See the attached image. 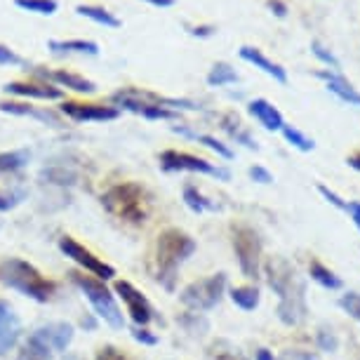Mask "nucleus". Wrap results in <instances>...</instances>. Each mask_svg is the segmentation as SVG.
Returning <instances> with one entry per match:
<instances>
[{"mask_svg": "<svg viewBox=\"0 0 360 360\" xmlns=\"http://www.w3.org/2000/svg\"><path fill=\"white\" fill-rule=\"evenodd\" d=\"M309 276H311V281H316L325 290H342L344 288L342 278H339L335 271L328 269L325 264H321L318 259H311V264H309Z\"/></svg>", "mask_w": 360, "mask_h": 360, "instance_id": "a878e982", "label": "nucleus"}, {"mask_svg": "<svg viewBox=\"0 0 360 360\" xmlns=\"http://www.w3.org/2000/svg\"><path fill=\"white\" fill-rule=\"evenodd\" d=\"M43 176H47L52 184H73V181H76V174L69 172V169H64V167L43 169Z\"/></svg>", "mask_w": 360, "mask_h": 360, "instance_id": "4c0bfd02", "label": "nucleus"}, {"mask_svg": "<svg viewBox=\"0 0 360 360\" xmlns=\"http://www.w3.org/2000/svg\"><path fill=\"white\" fill-rule=\"evenodd\" d=\"M0 111L10 113V115H22V118H36L40 123L52 125V127H62V118L50 108H38L29 104V101H0Z\"/></svg>", "mask_w": 360, "mask_h": 360, "instance_id": "a211bd4d", "label": "nucleus"}, {"mask_svg": "<svg viewBox=\"0 0 360 360\" xmlns=\"http://www.w3.org/2000/svg\"><path fill=\"white\" fill-rule=\"evenodd\" d=\"M101 207L123 224L141 226L151 217L153 198L139 181H118L101 193Z\"/></svg>", "mask_w": 360, "mask_h": 360, "instance_id": "7ed1b4c3", "label": "nucleus"}, {"mask_svg": "<svg viewBox=\"0 0 360 360\" xmlns=\"http://www.w3.org/2000/svg\"><path fill=\"white\" fill-rule=\"evenodd\" d=\"M15 5L24 12H33V15L50 17L59 10L57 0H15Z\"/></svg>", "mask_w": 360, "mask_h": 360, "instance_id": "473e14b6", "label": "nucleus"}, {"mask_svg": "<svg viewBox=\"0 0 360 360\" xmlns=\"http://www.w3.org/2000/svg\"><path fill=\"white\" fill-rule=\"evenodd\" d=\"M0 283L38 304L52 302L57 295V283L40 274L31 262L19 259V257H8L0 262Z\"/></svg>", "mask_w": 360, "mask_h": 360, "instance_id": "20e7f679", "label": "nucleus"}, {"mask_svg": "<svg viewBox=\"0 0 360 360\" xmlns=\"http://www.w3.org/2000/svg\"><path fill=\"white\" fill-rule=\"evenodd\" d=\"M318 193H321L323 198L328 200L332 207H337V210H346V202H349V200H344L342 195L335 193V191H332V188H328L325 184H318Z\"/></svg>", "mask_w": 360, "mask_h": 360, "instance_id": "ea45409f", "label": "nucleus"}, {"mask_svg": "<svg viewBox=\"0 0 360 360\" xmlns=\"http://www.w3.org/2000/svg\"><path fill=\"white\" fill-rule=\"evenodd\" d=\"M3 92L19 99H40V101H57L64 97V92L50 83H5Z\"/></svg>", "mask_w": 360, "mask_h": 360, "instance_id": "dca6fc26", "label": "nucleus"}, {"mask_svg": "<svg viewBox=\"0 0 360 360\" xmlns=\"http://www.w3.org/2000/svg\"><path fill=\"white\" fill-rule=\"evenodd\" d=\"M113 106L123 108V111L139 113L146 106H162V108H172V111H200V104H195L191 99H176V97H162L158 92L151 90H139V87H123V90L111 94Z\"/></svg>", "mask_w": 360, "mask_h": 360, "instance_id": "0eeeda50", "label": "nucleus"}, {"mask_svg": "<svg viewBox=\"0 0 360 360\" xmlns=\"http://www.w3.org/2000/svg\"><path fill=\"white\" fill-rule=\"evenodd\" d=\"M353 224H356V229L360 231V221H353Z\"/></svg>", "mask_w": 360, "mask_h": 360, "instance_id": "6e6d98bb", "label": "nucleus"}, {"mask_svg": "<svg viewBox=\"0 0 360 360\" xmlns=\"http://www.w3.org/2000/svg\"><path fill=\"white\" fill-rule=\"evenodd\" d=\"M278 360H318V358L311 356V353H304V351H290V353H283Z\"/></svg>", "mask_w": 360, "mask_h": 360, "instance_id": "49530a36", "label": "nucleus"}, {"mask_svg": "<svg viewBox=\"0 0 360 360\" xmlns=\"http://www.w3.org/2000/svg\"><path fill=\"white\" fill-rule=\"evenodd\" d=\"M311 52L316 54V59H321V62L328 66L330 71H335V73H342V62H339V59L335 57V54H332L328 47H325L321 40H314V43H311Z\"/></svg>", "mask_w": 360, "mask_h": 360, "instance_id": "72a5a7b5", "label": "nucleus"}, {"mask_svg": "<svg viewBox=\"0 0 360 360\" xmlns=\"http://www.w3.org/2000/svg\"><path fill=\"white\" fill-rule=\"evenodd\" d=\"M264 276L266 285L278 295V321L288 328H297L307 321V283L297 269L283 257H271L264 264Z\"/></svg>", "mask_w": 360, "mask_h": 360, "instance_id": "f257e3e1", "label": "nucleus"}, {"mask_svg": "<svg viewBox=\"0 0 360 360\" xmlns=\"http://www.w3.org/2000/svg\"><path fill=\"white\" fill-rule=\"evenodd\" d=\"M47 50H52L54 54H87V57H97L99 45L94 40L85 38H73V40H50Z\"/></svg>", "mask_w": 360, "mask_h": 360, "instance_id": "412c9836", "label": "nucleus"}, {"mask_svg": "<svg viewBox=\"0 0 360 360\" xmlns=\"http://www.w3.org/2000/svg\"><path fill=\"white\" fill-rule=\"evenodd\" d=\"M248 174H250V179L257 181V184H274V174H271L264 165H252L248 169Z\"/></svg>", "mask_w": 360, "mask_h": 360, "instance_id": "79ce46f5", "label": "nucleus"}, {"mask_svg": "<svg viewBox=\"0 0 360 360\" xmlns=\"http://www.w3.org/2000/svg\"><path fill=\"white\" fill-rule=\"evenodd\" d=\"M184 202H186V207L191 210V212L195 214H202V212H217L219 210V205H217L214 200H210L205 198L198 188L191 186V184H186L184 186Z\"/></svg>", "mask_w": 360, "mask_h": 360, "instance_id": "cd10ccee", "label": "nucleus"}, {"mask_svg": "<svg viewBox=\"0 0 360 360\" xmlns=\"http://www.w3.org/2000/svg\"><path fill=\"white\" fill-rule=\"evenodd\" d=\"M195 252V240L186 231L169 226L158 233L155 240V255H153V274L160 288L167 292H174L176 278H179V269L188 257Z\"/></svg>", "mask_w": 360, "mask_h": 360, "instance_id": "f03ea898", "label": "nucleus"}, {"mask_svg": "<svg viewBox=\"0 0 360 360\" xmlns=\"http://www.w3.org/2000/svg\"><path fill=\"white\" fill-rule=\"evenodd\" d=\"M80 325H83V328H87V330H94V328H97V323H94L90 316L83 318V321H80Z\"/></svg>", "mask_w": 360, "mask_h": 360, "instance_id": "864d4df0", "label": "nucleus"}, {"mask_svg": "<svg viewBox=\"0 0 360 360\" xmlns=\"http://www.w3.org/2000/svg\"><path fill=\"white\" fill-rule=\"evenodd\" d=\"M316 78L325 80V85H328V90L339 97L342 101H346L349 106H358L360 108V92L353 87L349 80H346L342 73H335V71H316Z\"/></svg>", "mask_w": 360, "mask_h": 360, "instance_id": "aec40b11", "label": "nucleus"}, {"mask_svg": "<svg viewBox=\"0 0 360 360\" xmlns=\"http://www.w3.org/2000/svg\"><path fill=\"white\" fill-rule=\"evenodd\" d=\"M212 360H245V358H243V353L233 349L229 342H217L212 346Z\"/></svg>", "mask_w": 360, "mask_h": 360, "instance_id": "e433bc0d", "label": "nucleus"}, {"mask_svg": "<svg viewBox=\"0 0 360 360\" xmlns=\"http://www.w3.org/2000/svg\"><path fill=\"white\" fill-rule=\"evenodd\" d=\"M0 66H22V69L29 71V64H26L24 57H19L15 50H10L8 45H0Z\"/></svg>", "mask_w": 360, "mask_h": 360, "instance_id": "58836bf2", "label": "nucleus"}, {"mask_svg": "<svg viewBox=\"0 0 360 360\" xmlns=\"http://www.w3.org/2000/svg\"><path fill=\"white\" fill-rule=\"evenodd\" d=\"M176 323H179L181 328H184L188 335H193V337H202L210 330L207 318L202 314H195V311H186V314H181L179 318H176Z\"/></svg>", "mask_w": 360, "mask_h": 360, "instance_id": "7c9ffc66", "label": "nucleus"}, {"mask_svg": "<svg viewBox=\"0 0 360 360\" xmlns=\"http://www.w3.org/2000/svg\"><path fill=\"white\" fill-rule=\"evenodd\" d=\"M229 297H231V302L243 311H255L262 302V295L257 285H238V288H231Z\"/></svg>", "mask_w": 360, "mask_h": 360, "instance_id": "b1692460", "label": "nucleus"}, {"mask_svg": "<svg viewBox=\"0 0 360 360\" xmlns=\"http://www.w3.org/2000/svg\"><path fill=\"white\" fill-rule=\"evenodd\" d=\"M339 307H342L344 314H349L353 321L360 323V295L358 292H346V295L339 297Z\"/></svg>", "mask_w": 360, "mask_h": 360, "instance_id": "f704fd0d", "label": "nucleus"}, {"mask_svg": "<svg viewBox=\"0 0 360 360\" xmlns=\"http://www.w3.org/2000/svg\"><path fill=\"white\" fill-rule=\"evenodd\" d=\"M221 127H224V132L229 134L231 139H236V144H243L245 148H250V151H257V141L250 137V132L243 127V123H240V118H238L236 113H226L221 118Z\"/></svg>", "mask_w": 360, "mask_h": 360, "instance_id": "5701e85b", "label": "nucleus"}, {"mask_svg": "<svg viewBox=\"0 0 360 360\" xmlns=\"http://www.w3.org/2000/svg\"><path fill=\"white\" fill-rule=\"evenodd\" d=\"M36 73L38 78H43L45 83H50L54 87H66V90H73L78 94H94L97 92V85L92 83L90 78L85 76H78V73H71V71H64V69H57V71H45V69H31Z\"/></svg>", "mask_w": 360, "mask_h": 360, "instance_id": "ddd939ff", "label": "nucleus"}, {"mask_svg": "<svg viewBox=\"0 0 360 360\" xmlns=\"http://www.w3.org/2000/svg\"><path fill=\"white\" fill-rule=\"evenodd\" d=\"M214 31H217L214 26H193V29L188 31V33H191V36H195V38H210Z\"/></svg>", "mask_w": 360, "mask_h": 360, "instance_id": "de8ad7c7", "label": "nucleus"}, {"mask_svg": "<svg viewBox=\"0 0 360 360\" xmlns=\"http://www.w3.org/2000/svg\"><path fill=\"white\" fill-rule=\"evenodd\" d=\"M358 360H360V358H358Z\"/></svg>", "mask_w": 360, "mask_h": 360, "instance_id": "4d7b16f0", "label": "nucleus"}, {"mask_svg": "<svg viewBox=\"0 0 360 360\" xmlns=\"http://www.w3.org/2000/svg\"><path fill=\"white\" fill-rule=\"evenodd\" d=\"M22 202V193H12V191H0V212H10Z\"/></svg>", "mask_w": 360, "mask_h": 360, "instance_id": "37998d69", "label": "nucleus"}, {"mask_svg": "<svg viewBox=\"0 0 360 360\" xmlns=\"http://www.w3.org/2000/svg\"><path fill=\"white\" fill-rule=\"evenodd\" d=\"M238 54H240V59L243 62H248V64H252L255 69H259L264 71L266 76H271L276 80V83H281L285 85L288 83V71L283 69L281 64H276L274 59H269L266 54H264L259 47H250V45H243L240 50H238Z\"/></svg>", "mask_w": 360, "mask_h": 360, "instance_id": "f3484780", "label": "nucleus"}, {"mask_svg": "<svg viewBox=\"0 0 360 360\" xmlns=\"http://www.w3.org/2000/svg\"><path fill=\"white\" fill-rule=\"evenodd\" d=\"M36 335L43 339V342L50 346L54 353H66L69 351V346L73 342V337H76V330H73L71 323H47V325H40V328L33 330Z\"/></svg>", "mask_w": 360, "mask_h": 360, "instance_id": "4468645a", "label": "nucleus"}, {"mask_svg": "<svg viewBox=\"0 0 360 360\" xmlns=\"http://www.w3.org/2000/svg\"><path fill=\"white\" fill-rule=\"evenodd\" d=\"M132 339L137 344H141V346H155V344H158V337H155L153 332L146 330V328H134L132 330Z\"/></svg>", "mask_w": 360, "mask_h": 360, "instance_id": "c03bdc74", "label": "nucleus"}, {"mask_svg": "<svg viewBox=\"0 0 360 360\" xmlns=\"http://www.w3.org/2000/svg\"><path fill=\"white\" fill-rule=\"evenodd\" d=\"M15 360H54V351L36 335V332H31V335L24 339V344L19 346Z\"/></svg>", "mask_w": 360, "mask_h": 360, "instance_id": "4be33fe9", "label": "nucleus"}, {"mask_svg": "<svg viewBox=\"0 0 360 360\" xmlns=\"http://www.w3.org/2000/svg\"><path fill=\"white\" fill-rule=\"evenodd\" d=\"M316 344L321 351H328V353H335L339 349V337L332 332V328H321L316 332Z\"/></svg>", "mask_w": 360, "mask_h": 360, "instance_id": "c9c22d12", "label": "nucleus"}, {"mask_svg": "<svg viewBox=\"0 0 360 360\" xmlns=\"http://www.w3.org/2000/svg\"><path fill=\"white\" fill-rule=\"evenodd\" d=\"M255 360H278L276 356H274V351H269V349H259L255 353Z\"/></svg>", "mask_w": 360, "mask_h": 360, "instance_id": "8fccbe9b", "label": "nucleus"}, {"mask_svg": "<svg viewBox=\"0 0 360 360\" xmlns=\"http://www.w3.org/2000/svg\"><path fill=\"white\" fill-rule=\"evenodd\" d=\"M346 162H349V167H353L356 172H360V153H353L346 158Z\"/></svg>", "mask_w": 360, "mask_h": 360, "instance_id": "603ef678", "label": "nucleus"}, {"mask_svg": "<svg viewBox=\"0 0 360 360\" xmlns=\"http://www.w3.org/2000/svg\"><path fill=\"white\" fill-rule=\"evenodd\" d=\"M71 283L83 292L87 302L92 304L94 314L97 318H101L106 325H111L113 330H120L125 325V318H123V311H120L118 302H115V295L111 290L106 288L104 281L94 278L90 274H80V271H71Z\"/></svg>", "mask_w": 360, "mask_h": 360, "instance_id": "39448f33", "label": "nucleus"}, {"mask_svg": "<svg viewBox=\"0 0 360 360\" xmlns=\"http://www.w3.org/2000/svg\"><path fill=\"white\" fill-rule=\"evenodd\" d=\"M283 137H285V141H288L290 146H295L297 151H302V153H309V151H314L316 148V141L311 139V137H307L302 130H297V127H292V125H285L283 127Z\"/></svg>", "mask_w": 360, "mask_h": 360, "instance_id": "2f4dec72", "label": "nucleus"}, {"mask_svg": "<svg viewBox=\"0 0 360 360\" xmlns=\"http://www.w3.org/2000/svg\"><path fill=\"white\" fill-rule=\"evenodd\" d=\"M113 292L123 299L127 314H130V321L137 325V328H146V325L155 318L151 302H148V299L144 297V292L134 288L130 281H115Z\"/></svg>", "mask_w": 360, "mask_h": 360, "instance_id": "9b49d317", "label": "nucleus"}, {"mask_svg": "<svg viewBox=\"0 0 360 360\" xmlns=\"http://www.w3.org/2000/svg\"><path fill=\"white\" fill-rule=\"evenodd\" d=\"M144 3L153 5V8H172L174 0H144Z\"/></svg>", "mask_w": 360, "mask_h": 360, "instance_id": "3c124183", "label": "nucleus"}, {"mask_svg": "<svg viewBox=\"0 0 360 360\" xmlns=\"http://www.w3.org/2000/svg\"><path fill=\"white\" fill-rule=\"evenodd\" d=\"M66 118L76 120V123H106V120H115L120 111L115 106L104 104H83V101H62L59 106Z\"/></svg>", "mask_w": 360, "mask_h": 360, "instance_id": "f8f14e48", "label": "nucleus"}, {"mask_svg": "<svg viewBox=\"0 0 360 360\" xmlns=\"http://www.w3.org/2000/svg\"><path fill=\"white\" fill-rule=\"evenodd\" d=\"M240 80L238 71L233 66H229L226 62H217L207 73V85L210 87H224V85H233Z\"/></svg>", "mask_w": 360, "mask_h": 360, "instance_id": "c756f323", "label": "nucleus"}, {"mask_svg": "<svg viewBox=\"0 0 360 360\" xmlns=\"http://www.w3.org/2000/svg\"><path fill=\"white\" fill-rule=\"evenodd\" d=\"M31 153L26 148H17V151H3L0 153V176L5 174H17L19 169L29 165Z\"/></svg>", "mask_w": 360, "mask_h": 360, "instance_id": "bb28decb", "label": "nucleus"}, {"mask_svg": "<svg viewBox=\"0 0 360 360\" xmlns=\"http://www.w3.org/2000/svg\"><path fill=\"white\" fill-rule=\"evenodd\" d=\"M94 360H130V358H127L125 353L118 349V346L106 344V346H101V349L97 351V358H94Z\"/></svg>", "mask_w": 360, "mask_h": 360, "instance_id": "a19ab883", "label": "nucleus"}, {"mask_svg": "<svg viewBox=\"0 0 360 360\" xmlns=\"http://www.w3.org/2000/svg\"><path fill=\"white\" fill-rule=\"evenodd\" d=\"M19 337H22V323H19L15 309L0 299V356L15 349Z\"/></svg>", "mask_w": 360, "mask_h": 360, "instance_id": "2eb2a0df", "label": "nucleus"}, {"mask_svg": "<svg viewBox=\"0 0 360 360\" xmlns=\"http://www.w3.org/2000/svg\"><path fill=\"white\" fill-rule=\"evenodd\" d=\"M76 12L94 24L104 26V29H120V19L115 17L113 12H108L106 8H99V5H78Z\"/></svg>", "mask_w": 360, "mask_h": 360, "instance_id": "393cba45", "label": "nucleus"}, {"mask_svg": "<svg viewBox=\"0 0 360 360\" xmlns=\"http://www.w3.org/2000/svg\"><path fill=\"white\" fill-rule=\"evenodd\" d=\"M266 8L274 12L278 19H285L288 17V5L283 3V0H266Z\"/></svg>", "mask_w": 360, "mask_h": 360, "instance_id": "a18cd8bd", "label": "nucleus"}, {"mask_svg": "<svg viewBox=\"0 0 360 360\" xmlns=\"http://www.w3.org/2000/svg\"><path fill=\"white\" fill-rule=\"evenodd\" d=\"M224 295H226V274H212L207 278H200V281L188 283L179 292V302L188 311L205 314V311H212L221 302Z\"/></svg>", "mask_w": 360, "mask_h": 360, "instance_id": "6e6552de", "label": "nucleus"}, {"mask_svg": "<svg viewBox=\"0 0 360 360\" xmlns=\"http://www.w3.org/2000/svg\"><path fill=\"white\" fill-rule=\"evenodd\" d=\"M231 245H233L240 274L248 281H257L262 274V255H264V243L259 233L252 226H248V224H233L231 226Z\"/></svg>", "mask_w": 360, "mask_h": 360, "instance_id": "423d86ee", "label": "nucleus"}, {"mask_svg": "<svg viewBox=\"0 0 360 360\" xmlns=\"http://www.w3.org/2000/svg\"><path fill=\"white\" fill-rule=\"evenodd\" d=\"M248 113L252 115L257 123H259L264 130H269V132H281L285 127L283 113L266 99H252L248 104Z\"/></svg>", "mask_w": 360, "mask_h": 360, "instance_id": "6ab92c4d", "label": "nucleus"}, {"mask_svg": "<svg viewBox=\"0 0 360 360\" xmlns=\"http://www.w3.org/2000/svg\"><path fill=\"white\" fill-rule=\"evenodd\" d=\"M174 132H181L184 137H191V139H195L198 144H202V146H207L210 151H214L219 158H224V160H231L233 158V151L226 146V144H221L219 139L217 137H212V134H193V132H188V130H184V127H172Z\"/></svg>", "mask_w": 360, "mask_h": 360, "instance_id": "c85d7f7f", "label": "nucleus"}, {"mask_svg": "<svg viewBox=\"0 0 360 360\" xmlns=\"http://www.w3.org/2000/svg\"><path fill=\"white\" fill-rule=\"evenodd\" d=\"M62 360H85L83 356H78V353H66Z\"/></svg>", "mask_w": 360, "mask_h": 360, "instance_id": "5fc2aeb1", "label": "nucleus"}, {"mask_svg": "<svg viewBox=\"0 0 360 360\" xmlns=\"http://www.w3.org/2000/svg\"><path fill=\"white\" fill-rule=\"evenodd\" d=\"M59 250H62V255L66 259H71L73 264H78L80 269H83V274H90L94 278H99V281H113L115 278V269L111 264H106L104 259H99L97 255L92 252V250H87L85 245H80L76 238L71 236H62L59 238Z\"/></svg>", "mask_w": 360, "mask_h": 360, "instance_id": "1a4fd4ad", "label": "nucleus"}, {"mask_svg": "<svg viewBox=\"0 0 360 360\" xmlns=\"http://www.w3.org/2000/svg\"><path fill=\"white\" fill-rule=\"evenodd\" d=\"M344 212H349L353 221H360V202L358 200H349V202H346Z\"/></svg>", "mask_w": 360, "mask_h": 360, "instance_id": "09e8293b", "label": "nucleus"}, {"mask_svg": "<svg viewBox=\"0 0 360 360\" xmlns=\"http://www.w3.org/2000/svg\"><path fill=\"white\" fill-rule=\"evenodd\" d=\"M158 160L165 172H198V174L217 176V179H221V181L231 179L229 169L214 167L210 160L198 158V155H191V153H184V151H162Z\"/></svg>", "mask_w": 360, "mask_h": 360, "instance_id": "9d476101", "label": "nucleus"}]
</instances>
